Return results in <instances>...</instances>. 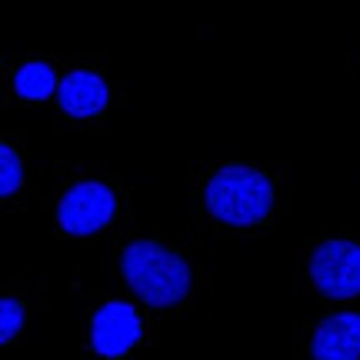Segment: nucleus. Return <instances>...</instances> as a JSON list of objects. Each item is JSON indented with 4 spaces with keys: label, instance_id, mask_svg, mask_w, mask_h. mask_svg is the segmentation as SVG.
Here are the masks:
<instances>
[{
    "label": "nucleus",
    "instance_id": "f257e3e1",
    "mask_svg": "<svg viewBox=\"0 0 360 360\" xmlns=\"http://www.w3.org/2000/svg\"><path fill=\"white\" fill-rule=\"evenodd\" d=\"M124 281L150 307H174L191 294V264L157 240H134L120 257Z\"/></svg>",
    "mask_w": 360,
    "mask_h": 360
},
{
    "label": "nucleus",
    "instance_id": "f03ea898",
    "mask_svg": "<svg viewBox=\"0 0 360 360\" xmlns=\"http://www.w3.org/2000/svg\"><path fill=\"white\" fill-rule=\"evenodd\" d=\"M207 210L231 227H254L270 214L274 207V187L267 174L247 164L220 167L207 184Z\"/></svg>",
    "mask_w": 360,
    "mask_h": 360
},
{
    "label": "nucleus",
    "instance_id": "7ed1b4c3",
    "mask_svg": "<svg viewBox=\"0 0 360 360\" xmlns=\"http://www.w3.org/2000/svg\"><path fill=\"white\" fill-rule=\"evenodd\" d=\"M114 210H117L114 191L107 184H101V180H84V184L70 187L60 197V204H57V224L70 237H90V233L103 231L110 224Z\"/></svg>",
    "mask_w": 360,
    "mask_h": 360
},
{
    "label": "nucleus",
    "instance_id": "20e7f679",
    "mask_svg": "<svg viewBox=\"0 0 360 360\" xmlns=\"http://www.w3.org/2000/svg\"><path fill=\"white\" fill-rule=\"evenodd\" d=\"M310 281L323 297L350 300L360 294V247L350 240H323L310 254Z\"/></svg>",
    "mask_w": 360,
    "mask_h": 360
},
{
    "label": "nucleus",
    "instance_id": "39448f33",
    "mask_svg": "<svg viewBox=\"0 0 360 360\" xmlns=\"http://www.w3.org/2000/svg\"><path fill=\"white\" fill-rule=\"evenodd\" d=\"M141 340V317L137 310L124 304V300H110L103 304L94 321H90V347L97 350L101 357H124L127 350H134V344Z\"/></svg>",
    "mask_w": 360,
    "mask_h": 360
},
{
    "label": "nucleus",
    "instance_id": "423d86ee",
    "mask_svg": "<svg viewBox=\"0 0 360 360\" xmlns=\"http://www.w3.org/2000/svg\"><path fill=\"white\" fill-rule=\"evenodd\" d=\"M314 360H360V314H330L310 340Z\"/></svg>",
    "mask_w": 360,
    "mask_h": 360
},
{
    "label": "nucleus",
    "instance_id": "0eeeda50",
    "mask_svg": "<svg viewBox=\"0 0 360 360\" xmlns=\"http://www.w3.org/2000/svg\"><path fill=\"white\" fill-rule=\"evenodd\" d=\"M57 97H60V107L64 114L70 117H97L107 107V84L103 77H97L94 70H74L60 80L57 87Z\"/></svg>",
    "mask_w": 360,
    "mask_h": 360
},
{
    "label": "nucleus",
    "instance_id": "6e6552de",
    "mask_svg": "<svg viewBox=\"0 0 360 360\" xmlns=\"http://www.w3.org/2000/svg\"><path fill=\"white\" fill-rule=\"evenodd\" d=\"M57 87V77H53L51 64H44V60H30L17 70V77H13V90H17V97H24V101H47Z\"/></svg>",
    "mask_w": 360,
    "mask_h": 360
},
{
    "label": "nucleus",
    "instance_id": "1a4fd4ad",
    "mask_svg": "<svg viewBox=\"0 0 360 360\" xmlns=\"http://www.w3.org/2000/svg\"><path fill=\"white\" fill-rule=\"evenodd\" d=\"M0 193L11 197L20 184H24V167H20V157L13 154L11 143H0Z\"/></svg>",
    "mask_w": 360,
    "mask_h": 360
},
{
    "label": "nucleus",
    "instance_id": "9d476101",
    "mask_svg": "<svg viewBox=\"0 0 360 360\" xmlns=\"http://www.w3.org/2000/svg\"><path fill=\"white\" fill-rule=\"evenodd\" d=\"M20 327H24V304L13 297H4L0 300V340L11 344L13 334H20Z\"/></svg>",
    "mask_w": 360,
    "mask_h": 360
}]
</instances>
